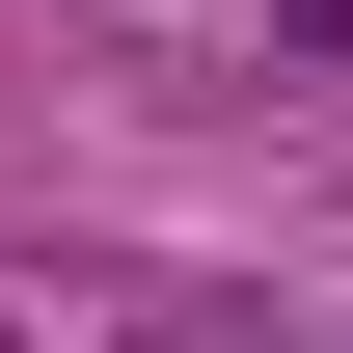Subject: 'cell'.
I'll return each instance as SVG.
<instances>
[{
    "mask_svg": "<svg viewBox=\"0 0 353 353\" xmlns=\"http://www.w3.org/2000/svg\"><path fill=\"white\" fill-rule=\"evenodd\" d=\"M245 28H299V54H353V0H245Z\"/></svg>",
    "mask_w": 353,
    "mask_h": 353,
    "instance_id": "6da1fadb",
    "label": "cell"
}]
</instances>
